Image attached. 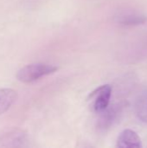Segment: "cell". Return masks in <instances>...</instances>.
Here are the masks:
<instances>
[{"label":"cell","mask_w":147,"mask_h":148,"mask_svg":"<svg viewBox=\"0 0 147 148\" xmlns=\"http://www.w3.org/2000/svg\"><path fill=\"white\" fill-rule=\"evenodd\" d=\"M57 67L45 63H32L20 69L16 73V79L23 83H31L40 78L55 73Z\"/></svg>","instance_id":"6da1fadb"},{"label":"cell","mask_w":147,"mask_h":148,"mask_svg":"<svg viewBox=\"0 0 147 148\" xmlns=\"http://www.w3.org/2000/svg\"><path fill=\"white\" fill-rule=\"evenodd\" d=\"M111 95L112 88L110 85H103L90 94L89 98L94 99V108L95 112L100 114L108 108Z\"/></svg>","instance_id":"7a4b0ae2"},{"label":"cell","mask_w":147,"mask_h":148,"mask_svg":"<svg viewBox=\"0 0 147 148\" xmlns=\"http://www.w3.org/2000/svg\"><path fill=\"white\" fill-rule=\"evenodd\" d=\"M27 142V135L21 130H13L0 136V147H23Z\"/></svg>","instance_id":"3957f363"},{"label":"cell","mask_w":147,"mask_h":148,"mask_svg":"<svg viewBox=\"0 0 147 148\" xmlns=\"http://www.w3.org/2000/svg\"><path fill=\"white\" fill-rule=\"evenodd\" d=\"M117 147L120 148H139L142 147V144L136 132L126 129L120 134L117 140Z\"/></svg>","instance_id":"277c9868"},{"label":"cell","mask_w":147,"mask_h":148,"mask_svg":"<svg viewBox=\"0 0 147 148\" xmlns=\"http://www.w3.org/2000/svg\"><path fill=\"white\" fill-rule=\"evenodd\" d=\"M120 112H121L120 106L116 105V106H113L110 108H107L106 110L100 113L101 114L98 122L99 128L102 130H106L109 128L111 126H113V124L116 121Z\"/></svg>","instance_id":"5b68a950"},{"label":"cell","mask_w":147,"mask_h":148,"mask_svg":"<svg viewBox=\"0 0 147 148\" xmlns=\"http://www.w3.org/2000/svg\"><path fill=\"white\" fill-rule=\"evenodd\" d=\"M17 94L11 88H0V115L7 112L16 102Z\"/></svg>","instance_id":"8992f818"},{"label":"cell","mask_w":147,"mask_h":148,"mask_svg":"<svg viewBox=\"0 0 147 148\" xmlns=\"http://www.w3.org/2000/svg\"><path fill=\"white\" fill-rule=\"evenodd\" d=\"M135 110L139 119L147 123V92L141 94L136 100Z\"/></svg>","instance_id":"52a82bcc"},{"label":"cell","mask_w":147,"mask_h":148,"mask_svg":"<svg viewBox=\"0 0 147 148\" xmlns=\"http://www.w3.org/2000/svg\"><path fill=\"white\" fill-rule=\"evenodd\" d=\"M146 21V17L139 14L129 12L122 14L119 16V22L123 25H137L143 23Z\"/></svg>","instance_id":"ba28073f"}]
</instances>
